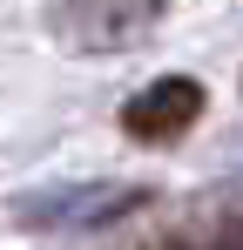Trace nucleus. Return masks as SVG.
Listing matches in <instances>:
<instances>
[{
  "label": "nucleus",
  "instance_id": "nucleus-1",
  "mask_svg": "<svg viewBox=\"0 0 243 250\" xmlns=\"http://www.w3.org/2000/svg\"><path fill=\"white\" fill-rule=\"evenodd\" d=\"M196 115H202V82L162 75V82H149L128 108H122V128H128L135 142H176Z\"/></svg>",
  "mask_w": 243,
  "mask_h": 250
},
{
  "label": "nucleus",
  "instance_id": "nucleus-2",
  "mask_svg": "<svg viewBox=\"0 0 243 250\" xmlns=\"http://www.w3.org/2000/svg\"><path fill=\"white\" fill-rule=\"evenodd\" d=\"M156 14V0H75V41L81 47H115Z\"/></svg>",
  "mask_w": 243,
  "mask_h": 250
}]
</instances>
